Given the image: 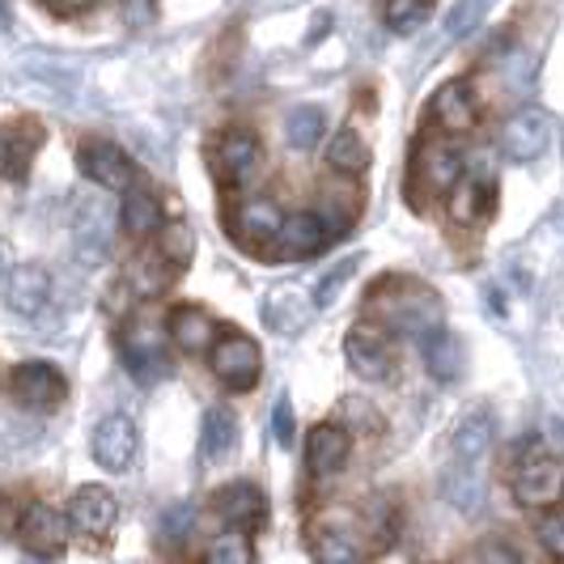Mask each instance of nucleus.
Masks as SVG:
<instances>
[{
  "label": "nucleus",
  "mask_w": 564,
  "mask_h": 564,
  "mask_svg": "<svg viewBox=\"0 0 564 564\" xmlns=\"http://www.w3.org/2000/svg\"><path fill=\"white\" fill-rule=\"evenodd\" d=\"M369 311L382 314V323L399 332V336L424 339L429 332H437L446 323V311H442V297L429 289V284H416L408 276H391V281H378L369 289Z\"/></svg>",
  "instance_id": "obj_1"
},
{
  "label": "nucleus",
  "mask_w": 564,
  "mask_h": 564,
  "mask_svg": "<svg viewBox=\"0 0 564 564\" xmlns=\"http://www.w3.org/2000/svg\"><path fill=\"white\" fill-rule=\"evenodd\" d=\"M208 366L217 373V382H226L229 391H251L263 373V352L251 336L242 332H226V336L213 339L208 348Z\"/></svg>",
  "instance_id": "obj_2"
},
{
  "label": "nucleus",
  "mask_w": 564,
  "mask_h": 564,
  "mask_svg": "<svg viewBox=\"0 0 564 564\" xmlns=\"http://www.w3.org/2000/svg\"><path fill=\"white\" fill-rule=\"evenodd\" d=\"M141 451V433H137V424L128 421V416H102L98 429H94V442H89V454H94V463L102 467V471H111V476H123L128 467H132V458Z\"/></svg>",
  "instance_id": "obj_3"
},
{
  "label": "nucleus",
  "mask_w": 564,
  "mask_h": 564,
  "mask_svg": "<svg viewBox=\"0 0 564 564\" xmlns=\"http://www.w3.org/2000/svg\"><path fill=\"white\" fill-rule=\"evenodd\" d=\"M166 344H170V332H162L158 323L141 318V323H132V327L123 332V361H128V369H132L141 382H158L170 369Z\"/></svg>",
  "instance_id": "obj_4"
},
{
  "label": "nucleus",
  "mask_w": 564,
  "mask_h": 564,
  "mask_svg": "<svg viewBox=\"0 0 564 564\" xmlns=\"http://www.w3.org/2000/svg\"><path fill=\"white\" fill-rule=\"evenodd\" d=\"M513 497L527 509H547L564 497V467L552 454H531L513 476Z\"/></svg>",
  "instance_id": "obj_5"
},
{
  "label": "nucleus",
  "mask_w": 564,
  "mask_h": 564,
  "mask_svg": "<svg viewBox=\"0 0 564 564\" xmlns=\"http://www.w3.org/2000/svg\"><path fill=\"white\" fill-rule=\"evenodd\" d=\"M259 162H263V144H259V137L247 132V128L226 132V137L217 141V149H213V174H217L226 187L251 183Z\"/></svg>",
  "instance_id": "obj_6"
},
{
  "label": "nucleus",
  "mask_w": 564,
  "mask_h": 564,
  "mask_svg": "<svg viewBox=\"0 0 564 564\" xmlns=\"http://www.w3.org/2000/svg\"><path fill=\"white\" fill-rule=\"evenodd\" d=\"M77 166L89 183H98L102 192H123V187H132L137 183V166H132V158L111 141H85L77 149Z\"/></svg>",
  "instance_id": "obj_7"
},
{
  "label": "nucleus",
  "mask_w": 564,
  "mask_h": 564,
  "mask_svg": "<svg viewBox=\"0 0 564 564\" xmlns=\"http://www.w3.org/2000/svg\"><path fill=\"white\" fill-rule=\"evenodd\" d=\"M68 513H59L56 506H30L22 509V522H18V535H22V547H26V556L34 561H47V556H56L64 552V543H68Z\"/></svg>",
  "instance_id": "obj_8"
},
{
  "label": "nucleus",
  "mask_w": 564,
  "mask_h": 564,
  "mask_svg": "<svg viewBox=\"0 0 564 564\" xmlns=\"http://www.w3.org/2000/svg\"><path fill=\"white\" fill-rule=\"evenodd\" d=\"M9 387L34 412H52V408H59L68 399V382H64V373L52 361H22V366L13 369Z\"/></svg>",
  "instance_id": "obj_9"
},
{
  "label": "nucleus",
  "mask_w": 564,
  "mask_h": 564,
  "mask_svg": "<svg viewBox=\"0 0 564 564\" xmlns=\"http://www.w3.org/2000/svg\"><path fill=\"white\" fill-rule=\"evenodd\" d=\"M344 357H348L352 373L366 378V382H382L395 369V348L387 344V336L378 327H366V323L344 336Z\"/></svg>",
  "instance_id": "obj_10"
},
{
  "label": "nucleus",
  "mask_w": 564,
  "mask_h": 564,
  "mask_svg": "<svg viewBox=\"0 0 564 564\" xmlns=\"http://www.w3.org/2000/svg\"><path fill=\"white\" fill-rule=\"evenodd\" d=\"M547 144H552V119L535 107L513 111L501 128V149L509 162H535Z\"/></svg>",
  "instance_id": "obj_11"
},
{
  "label": "nucleus",
  "mask_w": 564,
  "mask_h": 564,
  "mask_svg": "<svg viewBox=\"0 0 564 564\" xmlns=\"http://www.w3.org/2000/svg\"><path fill=\"white\" fill-rule=\"evenodd\" d=\"M115 518H119V501H115L111 488L102 484H82L68 501V522L89 539H107L115 531Z\"/></svg>",
  "instance_id": "obj_12"
},
{
  "label": "nucleus",
  "mask_w": 564,
  "mask_h": 564,
  "mask_svg": "<svg viewBox=\"0 0 564 564\" xmlns=\"http://www.w3.org/2000/svg\"><path fill=\"white\" fill-rule=\"evenodd\" d=\"M4 302H9V311L22 314V318H34V314L47 311V302H52V276H47V268H39V263L9 268V276H4Z\"/></svg>",
  "instance_id": "obj_13"
},
{
  "label": "nucleus",
  "mask_w": 564,
  "mask_h": 564,
  "mask_svg": "<svg viewBox=\"0 0 564 564\" xmlns=\"http://www.w3.org/2000/svg\"><path fill=\"white\" fill-rule=\"evenodd\" d=\"M314 318V297H306L297 284H276L263 297V323L276 336H302Z\"/></svg>",
  "instance_id": "obj_14"
},
{
  "label": "nucleus",
  "mask_w": 564,
  "mask_h": 564,
  "mask_svg": "<svg viewBox=\"0 0 564 564\" xmlns=\"http://www.w3.org/2000/svg\"><path fill=\"white\" fill-rule=\"evenodd\" d=\"M73 247L82 254L85 268H98L107 254H111V217L98 199H85L77 204V217H73Z\"/></svg>",
  "instance_id": "obj_15"
},
{
  "label": "nucleus",
  "mask_w": 564,
  "mask_h": 564,
  "mask_svg": "<svg viewBox=\"0 0 564 564\" xmlns=\"http://www.w3.org/2000/svg\"><path fill=\"white\" fill-rule=\"evenodd\" d=\"M492 437H497V416H492V408H476L467 421L454 429L451 463L454 467H484V458L492 451Z\"/></svg>",
  "instance_id": "obj_16"
},
{
  "label": "nucleus",
  "mask_w": 564,
  "mask_h": 564,
  "mask_svg": "<svg viewBox=\"0 0 564 564\" xmlns=\"http://www.w3.org/2000/svg\"><path fill=\"white\" fill-rule=\"evenodd\" d=\"M217 513L229 531H242V535H254L263 522H268V501L254 484H229L217 492Z\"/></svg>",
  "instance_id": "obj_17"
},
{
  "label": "nucleus",
  "mask_w": 564,
  "mask_h": 564,
  "mask_svg": "<svg viewBox=\"0 0 564 564\" xmlns=\"http://www.w3.org/2000/svg\"><path fill=\"white\" fill-rule=\"evenodd\" d=\"M336 238V229L327 226L318 213H293V217H284L281 229H276V247H281V254H289V259H306V254H318L327 242Z\"/></svg>",
  "instance_id": "obj_18"
},
{
  "label": "nucleus",
  "mask_w": 564,
  "mask_h": 564,
  "mask_svg": "<svg viewBox=\"0 0 564 564\" xmlns=\"http://www.w3.org/2000/svg\"><path fill=\"white\" fill-rule=\"evenodd\" d=\"M429 115H433V123H437L446 137H467V132L476 128V119H480V111H476V98H471V89H467L463 82L442 85V89L433 94V107H429Z\"/></svg>",
  "instance_id": "obj_19"
},
{
  "label": "nucleus",
  "mask_w": 564,
  "mask_h": 564,
  "mask_svg": "<svg viewBox=\"0 0 564 564\" xmlns=\"http://www.w3.org/2000/svg\"><path fill=\"white\" fill-rule=\"evenodd\" d=\"M416 166H421V178H424V187H429V192H451L454 183L467 174L463 153L446 141L424 144L421 153H416Z\"/></svg>",
  "instance_id": "obj_20"
},
{
  "label": "nucleus",
  "mask_w": 564,
  "mask_h": 564,
  "mask_svg": "<svg viewBox=\"0 0 564 564\" xmlns=\"http://www.w3.org/2000/svg\"><path fill=\"white\" fill-rule=\"evenodd\" d=\"M348 451H352V442H348V433L339 424H318L311 433V442H306V463H311L314 476H336L339 467L348 463Z\"/></svg>",
  "instance_id": "obj_21"
},
{
  "label": "nucleus",
  "mask_w": 564,
  "mask_h": 564,
  "mask_svg": "<svg viewBox=\"0 0 564 564\" xmlns=\"http://www.w3.org/2000/svg\"><path fill=\"white\" fill-rule=\"evenodd\" d=\"M284 213L272 204V199L263 196H251L238 204V217H234V229L242 234V242H251V247H263V242H272L276 238V229H281Z\"/></svg>",
  "instance_id": "obj_22"
},
{
  "label": "nucleus",
  "mask_w": 564,
  "mask_h": 564,
  "mask_svg": "<svg viewBox=\"0 0 564 564\" xmlns=\"http://www.w3.org/2000/svg\"><path fill=\"white\" fill-rule=\"evenodd\" d=\"M170 339L183 348V352H208L213 348V339H217V323L208 318V311H199V306H178V311H170Z\"/></svg>",
  "instance_id": "obj_23"
},
{
  "label": "nucleus",
  "mask_w": 564,
  "mask_h": 564,
  "mask_svg": "<svg viewBox=\"0 0 564 564\" xmlns=\"http://www.w3.org/2000/svg\"><path fill=\"white\" fill-rule=\"evenodd\" d=\"M238 446V416L229 408H208L199 424V454L204 463H221Z\"/></svg>",
  "instance_id": "obj_24"
},
{
  "label": "nucleus",
  "mask_w": 564,
  "mask_h": 564,
  "mask_svg": "<svg viewBox=\"0 0 564 564\" xmlns=\"http://www.w3.org/2000/svg\"><path fill=\"white\" fill-rule=\"evenodd\" d=\"M119 221L123 229L132 234V238H149L153 229L162 226V204L153 192H144V187H123V208H119Z\"/></svg>",
  "instance_id": "obj_25"
},
{
  "label": "nucleus",
  "mask_w": 564,
  "mask_h": 564,
  "mask_svg": "<svg viewBox=\"0 0 564 564\" xmlns=\"http://www.w3.org/2000/svg\"><path fill=\"white\" fill-rule=\"evenodd\" d=\"M421 348H424V366H429V373H433L437 382H454V378H458V369H463V348H458L454 332H446V323H442L437 332H429V336L421 339Z\"/></svg>",
  "instance_id": "obj_26"
},
{
  "label": "nucleus",
  "mask_w": 564,
  "mask_h": 564,
  "mask_svg": "<svg viewBox=\"0 0 564 564\" xmlns=\"http://www.w3.org/2000/svg\"><path fill=\"white\" fill-rule=\"evenodd\" d=\"M454 196H451V217L458 221V226H476L484 213L492 208V187L488 183H480V178H458L451 187Z\"/></svg>",
  "instance_id": "obj_27"
},
{
  "label": "nucleus",
  "mask_w": 564,
  "mask_h": 564,
  "mask_svg": "<svg viewBox=\"0 0 564 564\" xmlns=\"http://www.w3.org/2000/svg\"><path fill=\"white\" fill-rule=\"evenodd\" d=\"M327 166L336 174H366L369 170V144L357 128H339L327 144Z\"/></svg>",
  "instance_id": "obj_28"
},
{
  "label": "nucleus",
  "mask_w": 564,
  "mask_h": 564,
  "mask_svg": "<svg viewBox=\"0 0 564 564\" xmlns=\"http://www.w3.org/2000/svg\"><path fill=\"white\" fill-rule=\"evenodd\" d=\"M153 234H158V254L166 259L170 268H187V263H192V254H196V234H192L187 221H162Z\"/></svg>",
  "instance_id": "obj_29"
},
{
  "label": "nucleus",
  "mask_w": 564,
  "mask_h": 564,
  "mask_svg": "<svg viewBox=\"0 0 564 564\" xmlns=\"http://www.w3.org/2000/svg\"><path fill=\"white\" fill-rule=\"evenodd\" d=\"M323 132H327V115L318 111V107H297L284 119V137H289L293 149H314V144L323 141Z\"/></svg>",
  "instance_id": "obj_30"
},
{
  "label": "nucleus",
  "mask_w": 564,
  "mask_h": 564,
  "mask_svg": "<svg viewBox=\"0 0 564 564\" xmlns=\"http://www.w3.org/2000/svg\"><path fill=\"white\" fill-rule=\"evenodd\" d=\"M314 556L323 564H357L361 561V547L344 531H323V535L314 539Z\"/></svg>",
  "instance_id": "obj_31"
},
{
  "label": "nucleus",
  "mask_w": 564,
  "mask_h": 564,
  "mask_svg": "<svg viewBox=\"0 0 564 564\" xmlns=\"http://www.w3.org/2000/svg\"><path fill=\"white\" fill-rule=\"evenodd\" d=\"M204 561H213V564H251L254 547H251V539L242 535V531H234V535L217 539V543L204 552Z\"/></svg>",
  "instance_id": "obj_32"
},
{
  "label": "nucleus",
  "mask_w": 564,
  "mask_h": 564,
  "mask_svg": "<svg viewBox=\"0 0 564 564\" xmlns=\"http://www.w3.org/2000/svg\"><path fill=\"white\" fill-rule=\"evenodd\" d=\"M429 9H433V0H387L382 22H387L391 30H412L429 18Z\"/></svg>",
  "instance_id": "obj_33"
},
{
  "label": "nucleus",
  "mask_w": 564,
  "mask_h": 564,
  "mask_svg": "<svg viewBox=\"0 0 564 564\" xmlns=\"http://www.w3.org/2000/svg\"><path fill=\"white\" fill-rule=\"evenodd\" d=\"M192 527H196V509L192 506H174L162 513V539L166 543H187Z\"/></svg>",
  "instance_id": "obj_34"
},
{
  "label": "nucleus",
  "mask_w": 564,
  "mask_h": 564,
  "mask_svg": "<svg viewBox=\"0 0 564 564\" xmlns=\"http://www.w3.org/2000/svg\"><path fill=\"white\" fill-rule=\"evenodd\" d=\"M535 535H539V543H543V552H547V556L564 561V509L547 513V518H539Z\"/></svg>",
  "instance_id": "obj_35"
},
{
  "label": "nucleus",
  "mask_w": 564,
  "mask_h": 564,
  "mask_svg": "<svg viewBox=\"0 0 564 564\" xmlns=\"http://www.w3.org/2000/svg\"><path fill=\"white\" fill-rule=\"evenodd\" d=\"M272 437L281 442L284 451L297 442V416H293V403H289V395L276 399V408H272Z\"/></svg>",
  "instance_id": "obj_36"
},
{
  "label": "nucleus",
  "mask_w": 564,
  "mask_h": 564,
  "mask_svg": "<svg viewBox=\"0 0 564 564\" xmlns=\"http://www.w3.org/2000/svg\"><path fill=\"white\" fill-rule=\"evenodd\" d=\"M352 272H357V259H344L336 272H332V276H327L323 284H318V289H314V306H332V302H336V289L348 281Z\"/></svg>",
  "instance_id": "obj_37"
},
{
  "label": "nucleus",
  "mask_w": 564,
  "mask_h": 564,
  "mask_svg": "<svg viewBox=\"0 0 564 564\" xmlns=\"http://www.w3.org/2000/svg\"><path fill=\"white\" fill-rule=\"evenodd\" d=\"M373 527H378V539H382V543H391V539H395V527H399L395 501H387V497H378V501H373Z\"/></svg>",
  "instance_id": "obj_38"
},
{
  "label": "nucleus",
  "mask_w": 564,
  "mask_h": 564,
  "mask_svg": "<svg viewBox=\"0 0 564 564\" xmlns=\"http://www.w3.org/2000/svg\"><path fill=\"white\" fill-rule=\"evenodd\" d=\"M18 522H22V501L0 492V535H18Z\"/></svg>",
  "instance_id": "obj_39"
},
{
  "label": "nucleus",
  "mask_w": 564,
  "mask_h": 564,
  "mask_svg": "<svg viewBox=\"0 0 564 564\" xmlns=\"http://www.w3.org/2000/svg\"><path fill=\"white\" fill-rule=\"evenodd\" d=\"M480 9H484V0H463V4L451 13V34H467L471 22L480 18Z\"/></svg>",
  "instance_id": "obj_40"
},
{
  "label": "nucleus",
  "mask_w": 564,
  "mask_h": 564,
  "mask_svg": "<svg viewBox=\"0 0 564 564\" xmlns=\"http://www.w3.org/2000/svg\"><path fill=\"white\" fill-rule=\"evenodd\" d=\"M137 302V289H132V281H119V284H111V293H107V311L119 318V314L128 311Z\"/></svg>",
  "instance_id": "obj_41"
},
{
  "label": "nucleus",
  "mask_w": 564,
  "mask_h": 564,
  "mask_svg": "<svg viewBox=\"0 0 564 564\" xmlns=\"http://www.w3.org/2000/svg\"><path fill=\"white\" fill-rule=\"evenodd\" d=\"M123 22L128 26H149L153 22V0H123Z\"/></svg>",
  "instance_id": "obj_42"
},
{
  "label": "nucleus",
  "mask_w": 564,
  "mask_h": 564,
  "mask_svg": "<svg viewBox=\"0 0 564 564\" xmlns=\"http://www.w3.org/2000/svg\"><path fill=\"white\" fill-rule=\"evenodd\" d=\"M52 13H59V18H73V13H85V9H94L98 0H43Z\"/></svg>",
  "instance_id": "obj_43"
},
{
  "label": "nucleus",
  "mask_w": 564,
  "mask_h": 564,
  "mask_svg": "<svg viewBox=\"0 0 564 564\" xmlns=\"http://www.w3.org/2000/svg\"><path fill=\"white\" fill-rule=\"evenodd\" d=\"M476 561H518V552H509L501 543H484V547H476Z\"/></svg>",
  "instance_id": "obj_44"
},
{
  "label": "nucleus",
  "mask_w": 564,
  "mask_h": 564,
  "mask_svg": "<svg viewBox=\"0 0 564 564\" xmlns=\"http://www.w3.org/2000/svg\"><path fill=\"white\" fill-rule=\"evenodd\" d=\"M9 276V247H4V238H0V284Z\"/></svg>",
  "instance_id": "obj_45"
},
{
  "label": "nucleus",
  "mask_w": 564,
  "mask_h": 564,
  "mask_svg": "<svg viewBox=\"0 0 564 564\" xmlns=\"http://www.w3.org/2000/svg\"><path fill=\"white\" fill-rule=\"evenodd\" d=\"M552 442H561V451H564V421H552Z\"/></svg>",
  "instance_id": "obj_46"
},
{
  "label": "nucleus",
  "mask_w": 564,
  "mask_h": 564,
  "mask_svg": "<svg viewBox=\"0 0 564 564\" xmlns=\"http://www.w3.org/2000/svg\"><path fill=\"white\" fill-rule=\"evenodd\" d=\"M4 162H9V141L0 137V170H4Z\"/></svg>",
  "instance_id": "obj_47"
},
{
  "label": "nucleus",
  "mask_w": 564,
  "mask_h": 564,
  "mask_svg": "<svg viewBox=\"0 0 564 564\" xmlns=\"http://www.w3.org/2000/svg\"><path fill=\"white\" fill-rule=\"evenodd\" d=\"M0 30H4V4H0Z\"/></svg>",
  "instance_id": "obj_48"
}]
</instances>
